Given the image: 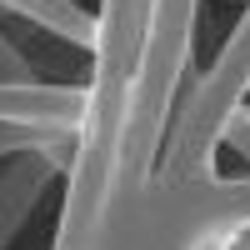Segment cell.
<instances>
[{
	"instance_id": "cell-3",
	"label": "cell",
	"mask_w": 250,
	"mask_h": 250,
	"mask_svg": "<svg viewBox=\"0 0 250 250\" xmlns=\"http://www.w3.org/2000/svg\"><path fill=\"white\" fill-rule=\"evenodd\" d=\"M90 95L75 85H40V80H0V120L25 125H60V130H85Z\"/></svg>"
},
{
	"instance_id": "cell-7",
	"label": "cell",
	"mask_w": 250,
	"mask_h": 250,
	"mask_svg": "<svg viewBox=\"0 0 250 250\" xmlns=\"http://www.w3.org/2000/svg\"><path fill=\"white\" fill-rule=\"evenodd\" d=\"M220 145H230V150H235V155H245V165H250V105H240V110L230 115V125H225Z\"/></svg>"
},
{
	"instance_id": "cell-10",
	"label": "cell",
	"mask_w": 250,
	"mask_h": 250,
	"mask_svg": "<svg viewBox=\"0 0 250 250\" xmlns=\"http://www.w3.org/2000/svg\"><path fill=\"white\" fill-rule=\"evenodd\" d=\"M200 250H225V235H210V240H200Z\"/></svg>"
},
{
	"instance_id": "cell-6",
	"label": "cell",
	"mask_w": 250,
	"mask_h": 250,
	"mask_svg": "<svg viewBox=\"0 0 250 250\" xmlns=\"http://www.w3.org/2000/svg\"><path fill=\"white\" fill-rule=\"evenodd\" d=\"M0 5L25 15V20H35V25H45L50 35L70 40V45H95L100 25L85 15V5H75V0H0Z\"/></svg>"
},
{
	"instance_id": "cell-11",
	"label": "cell",
	"mask_w": 250,
	"mask_h": 250,
	"mask_svg": "<svg viewBox=\"0 0 250 250\" xmlns=\"http://www.w3.org/2000/svg\"><path fill=\"white\" fill-rule=\"evenodd\" d=\"M240 5H250V0H240Z\"/></svg>"
},
{
	"instance_id": "cell-9",
	"label": "cell",
	"mask_w": 250,
	"mask_h": 250,
	"mask_svg": "<svg viewBox=\"0 0 250 250\" xmlns=\"http://www.w3.org/2000/svg\"><path fill=\"white\" fill-rule=\"evenodd\" d=\"M225 250H250V225H240V230L225 235Z\"/></svg>"
},
{
	"instance_id": "cell-8",
	"label": "cell",
	"mask_w": 250,
	"mask_h": 250,
	"mask_svg": "<svg viewBox=\"0 0 250 250\" xmlns=\"http://www.w3.org/2000/svg\"><path fill=\"white\" fill-rule=\"evenodd\" d=\"M0 80H35L30 65H25V55H20L5 35H0Z\"/></svg>"
},
{
	"instance_id": "cell-1",
	"label": "cell",
	"mask_w": 250,
	"mask_h": 250,
	"mask_svg": "<svg viewBox=\"0 0 250 250\" xmlns=\"http://www.w3.org/2000/svg\"><path fill=\"white\" fill-rule=\"evenodd\" d=\"M190 35H195V0H150L145 20L140 65L130 80V110H125V140H120V170L115 190H140L150 180L165 140L170 100L190 75Z\"/></svg>"
},
{
	"instance_id": "cell-2",
	"label": "cell",
	"mask_w": 250,
	"mask_h": 250,
	"mask_svg": "<svg viewBox=\"0 0 250 250\" xmlns=\"http://www.w3.org/2000/svg\"><path fill=\"white\" fill-rule=\"evenodd\" d=\"M190 80V95L165 135V155L155 160L150 180L160 190H180V185H200V180H215V150H220V135L230 115L245 105V90H250V5L240 15V25L230 30L220 60L205 75H185Z\"/></svg>"
},
{
	"instance_id": "cell-5",
	"label": "cell",
	"mask_w": 250,
	"mask_h": 250,
	"mask_svg": "<svg viewBox=\"0 0 250 250\" xmlns=\"http://www.w3.org/2000/svg\"><path fill=\"white\" fill-rule=\"evenodd\" d=\"M40 150L50 155V165L60 175L75 170L80 155V130H60V125H25V120H0V155H25Z\"/></svg>"
},
{
	"instance_id": "cell-4",
	"label": "cell",
	"mask_w": 250,
	"mask_h": 250,
	"mask_svg": "<svg viewBox=\"0 0 250 250\" xmlns=\"http://www.w3.org/2000/svg\"><path fill=\"white\" fill-rule=\"evenodd\" d=\"M50 175H60V170L50 165V155H40V150H25V155H15V165H5V175H0V250L30 220L40 190L50 185Z\"/></svg>"
}]
</instances>
